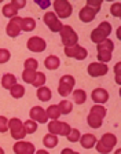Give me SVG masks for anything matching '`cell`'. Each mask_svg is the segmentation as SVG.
I'll list each match as a JSON object with an SVG mask.
<instances>
[{"instance_id": "15", "label": "cell", "mask_w": 121, "mask_h": 154, "mask_svg": "<svg viewBox=\"0 0 121 154\" xmlns=\"http://www.w3.org/2000/svg\"><path fill=\"white\" fill-rule=\"evenodd\" d=\"M91 99L95 102V105H103L109 100V92L105 88H95L91 92Z\"/></svg>"}, {"instance_id": "19", "label": "cell", "mask_w": 121, "mask_h": 154, "mask_svg": "<svg viewBox=\"0 0 121 154\" xmlns=\"http://www.w3.org/2000/svg\"><path fill=\"white\" fill-rule=\"evenodd\" d=\"M36 95H37V99L42 100V102H48V100H51V98H52L51 90H50L48 87H45V85L37 88V92H36Z\"/></svg>"}, {"instance_id": "20", "label": "cell", "mask_w": 121, "mask_h": 154, "mask_svg": "<svg viewBox=\"0 0 121 154\" xmlns=\"http://www.w3.org/2000/svg\"><path fill=\"white\" fill-rule=\"evenodd\" d=\"M87 124H88L91 128L98 129V128L102 127L103 119L102 117H99V116H96V114H94V113H89V114L87 116Z\"/></svg>"}, {"instance_id": "11", "label": "cell", "mask_w": 121, "mask_h": 154, "mask_svg": "<svg viewBox=\"0 0 121 154\" xmlns=\"http://www.w3.org/2000/svg\"><path fill=\"white\" fill-rule=\"evenodd\" d=\"M26 47L32 52H43L47 48V43L44 38L39 37V36H33L26 42Z\"/></svg>"}, {"instance_id": "43", "label": "cell", "mask_w": 121, "mask_h": 154, "mask_svg": "<svg viewBox=\"0 0 121 154\" xmlns=\"http://www.w3.org/2000/svg\"><path fill=\"white\" fill-rule=\"evenodd\" d=\"M36 3L42 7V8H48V7L51 6V3H50V2H43V3H42V2H36Z\"/></svg>"}, {"instance_id": "17", "label": "cell", "mask_w": 121, "mask_h": 154, "mask_svg": "<svg viewBox=\"0 0 121 154\" xmlns=\"http://www.w3.org/2000/svg\"><path fill=\"white\" fill-rule=\"evenodd\" d=\"M79 142L83 149H92V147H95V143L98 140H96V136L94 134H85L80 136Z\"/></svg>"}, {"instance_id": "22", "label": "cell", "mask_w": 121, "mask_h": 154, "mask_svg": "<svg viewBox=\"0 0 121 154\" xmlns=\"http://www.w3.org/2000/svg\"><path fill=\"white\" fill-rule=\"evenodd\" d=\"M72 95H73V102L76 105H84L87 102V92L84 90H74L72 91Z\"/></svg>"}, {"instance_id": "7", "label": "cell", "mask_w": 121, "mask_h": 154, "mask_svg": "<svg viewBox=\"0 0 121 154\" xmlns=\"http://www.w3.org/2000/svg\"><path fill=\"white\" fill-rule=\"evenodd\" d=\"M72 127L67 122L58 121V120H52L48 122V132L51 135H57V136H66L70 132Z\"/></svg>"}, {"instance_id": "23", "label": "cell", "mask_w": 121, "mask_h": 154, "mask_svg": "<svg viewBox=\"0 0 121 154\" xmlns=\"http://www.w3.org/2000/svg\"><path fill=\"white\" fill-rule=\"evenodd\" d=\"M59 143V139H58L57 135H51V134H47L43 138V144H44L47 149H54L58 146Z\"/></svg>"}, {"instance_id": "9", "label": "cell", "mask_w": 121, "mask_h": 154, "mask_svg": "<svg viewBox=\"0 0 121 154\" xmlns=\"http://www.w3.org/2000/svg\"><path fill=\"white\" fill-rule=\"evenodd\" d=\"M65 55L67 58L77 59V61H84L88 57V51L84 47L76 44V45H72V47H65Z\"/></svg>"}, {"instance_id": "26", "label": "cell", "mask_w": 121, "mask_h": 154, "mask_svg": "<svg viewBox=\"0 0 121 154\" xmlns=\"http://www.w3.org/2000/svg\"><path fill=\"white\" fill-rule=\"evenodd\" d=\"M113 50H114V43H113L112 40H109V38H106V40H103V42H101V43L96 44V51H110V52H113Z\"/></svg>"}, {"instance_id": "28", "label": "cell", "mask_w": 121, "mask_h": 154, "mask_svg": "<svg viewBox=\"0 0 121 154\" xmlns=\"http://www.w3.org/2000/svg\"><path fill=\"white\" fill-rule=\"evenodd\" d=\"M58 107H59L60 114H69V113H72V110H73V103L70 102V100L64 99L59 102Z\"/></svg>"}, {"instance_id": "40", "label": "cell", "mask_w": 121, "mask_h": 154, "mask_svg": "<svg viewBox=\"0 0 121 154\" xmlns=\"http://www.w3.org/2000/svg\"><path fill=\"white\" fill-rule=\"evenodd\" d=\"M7 131H8V119L0 116V134H4Z\"/></svg>"}, {"instance_id": "13", "label": "cell", "mask_w": 121, "mask_h": 154, "mask_svg": "<svg viewBox=\"0 0 121 154\" xmlns=\"http://www.w3.org/2000/svg\"><path fill=\"white\" fill-rule=\"evenodd\" d=\"M29 116H30L32 121L39 122V124H45L48 121L45 109H43L42 106H33L32 109H30V112H29Z\"/></svg>"}, {"instance_id": "47", "label": "cell", "mask_w": 121, "mask_h": 154, "mask_svg": "<svg viewBox=\"0 0 121 154\" xmlns=\"http://www.w3.org/2000/svg\"><path fill=\"white\" fill-rule=\"evenodd\" d=\"M114 154H121V150H116V153Z\"/></svg>"}, {"instance_id": "21", "label": "cell", "mask_w": 121, "mask_h": 154, "mask_svg": "<svg viewBox=\"0 0 121 154\" xmlns=\"http://www.w3.org/2000/svg\"><path fill=\"white\" fill-rule=\"evenodd\" d=\"M15 84H17V77L14 76L13 73L3 74V77H2V87H3V88L10 90V88H13Z\"/></svg>"}, {"instance_id": "37", "label": "cell", "mask_w": 121, "mask_h": 154, "mask_svg": "<svg viewBox=\"0 0 121 154\" xmlns=\"http://www.w3.org/2000/svg\"><path fill=\"white\" fill-rule=\"evenodd\" d=\"M11 58V54L7 48H0V65H4L10 61Z\"/></svg>"}, {"instance_id": "25", "label": "cell", "mask_w": 121, "mask_h": 154, "mask_svg": "<svg viewBox=\"0 0 121 154\" xmlns=\"http://www.w3.org/2000/svg\"><path fill=\"white\" fill-rule=\"evenodd\" d=\"M10 95L13 96L14 99H21L23 95H25V87L21 85V84L17 83L13 88H10Z\"/></svg>"}, {"instance_id": "34", "label": "cell", "mask_w": 121, "mask_h": 154, "mask_svg": "<svg viewBox=\"0 0 121 154\" xmlns=\"http://www.w3.org/2000/svg\"><path fill=\"white\" fill-rule=\"evenodd\" d=\"M23 128H25L26 134H35L37 131V122L32 121V120H28V121L23 122Z\"/></svg>"}, {"instance_id": "48", "label": "cell", "mask_w": 121, "mask_h": 154, "mask_svg": "<svg viewBox=\"0 0 121 154\" xmlns=\"http://www.w3.org/2000/svg\"><path fill=\"white\" fill-rule=\"evenodd\" d=\"M76 154H80V153H77V151H76Z\"/></svg>"}, {"instance_id": "35", "label": "cell", "mask_w": 121, "mask_h": 154, "mask_svg": "<svg viewBox=\"0 0 121 154\" xmlns=\"http://www.w3.org/2000/svg\"><path fill=\"white\" fill-rule=\"evenodd\" d=\"M80 136H81V134H80V131H79V129H76V128H72L69 134L66 135L67 140L72 142V143H76V142H79Z\"/></svg>"}, {"instance_id": "32", "label": "cell", "mask_w": 121, "mask_h": 154, "mask_svg": "<svg viewBox=\"0 0 121 154\" xmlns=\"http://www.w3.org/2000/svg\"><path fill=\"white\" fill-rule=\"evenodd\" d=\"M113 52L110 51H98V62H101V63H106V62L112 61V57H113Z\"/></svg>"}, {"instance_id": "8", "label": "cell", "mask_w": 121, "mask_h": 154, "mask_svg": "<svg viewBox=\"0 0 121 154\" xmlns=\"http://www.w3.org/2000/svg\"><path fill=\"white\" fill-rule=\"evenodd\" d=\"M43 21H44V23L48 26V29H50L52 33H59L60 29H62V26H64L62 22L58 19V17L54 14V11H48V13H45L44 17H43Z\"/></svg>"}, {"instance_id": "14", "label": "cell", "mask_w": 121, "mask_h": 154, "mask_svg": "<svg viewBox=\"0 0 121 154\" xmlns=\"http://www.w3.org/2000/svg\"><path fill=\"white\" fill-rule=\"evenodd\" d=\"M15 154H35V144L32 142L26 140H18L13 147Z\"/></svg>"}, {"instance_id": "18", "label": "cell", "mask_w": 121, "mask_h": 154, "mask_svg": "<svg viewBox=\"0 0 121 154\" xmlns=\"http://www.w3.org/2000/svg\"><path fill=\"white\" fill-rule=\"evenodd\" d=\"M60 65V59L57 55H48L44 59V66L48 70H57Z\"/></svg>"}, {"instance_id": "27", "label": "cell", "mask_w": 121, "mask_h": 154, "mask_svg": "<svg viewBox=\"0 0 121 154\" xmlns=\"http://www.w3.org/2000/svg\"><path fill=\"white\" fill-rule=\"evenodd\" d=\"M3 15L6 18H14V17H18V10L13 6L11 3H7L3 6Z\"/></svg>"}, {"instance_id": "1", "label": "cell", "mask_w": 121, "mask_h": 154, "mask_svg": "<svg viewBox=\"0 0 121 154\" xmlns=\"http://www.w3.org/2000/svg\"><path fill=\"white\" fill-rule=\"evenodd\" d=\"M116 144H117V136L112 132H107V134H103L101 140L95 143V149L101 154H109Z\"/></svg>"}, {"instance_id": "2", "label": "cell", "mask_w": 121, "mask_h": 154, "mask_svg": "<svg viewBox=\"0 0 121 154\" xmlns=\"http://www.w3.org/2000/svg\"><path fill=\"white\" fill-rule=\"evenodd\" d=\"M110 33H112V25H110V22L103 21V22L99 23V26H96L92 32H91V40L95 44H98V43L106 40Z\"/></svg>"}, {"instance_id": "30", "label": "cell", "mask_w": 121, "mask_h": 154, "mask_svg": "<svg viewBox=\"0 0 121 154\" xmlns=\"http://www.w3.org/2000/svg\"><path fill=\"white\" fill-rule=\"evenodd\" d=\"M45 80H47V77H45L44 73H42V72H36V76H35V80H33L32 85L36 87V88H40V87H43L45 84Z\"/></svg>"}, {"instance_id": "10", "label": "cell", "mask_w": 121, "mask_h": 154, "mask_svg": "<svg viewBox=\"0 0 121 154\" xmlns=\"http://www.w3.org/2000/svg\"><path fill=\"white\" fill-rule=\"evenodd\" d=\"M21 22H22V18L21 17H14V18L10 19V22L7 23V28H6V33L8 37H18L21 35Z\"/></svg>"}, {"instance_id": "45", "label": "cell", "mask_w": 121, "mask_h": 154, "mask_svg": "<svg viewBox=\"0 0 121 154\" xmlns=\"http://www.w3.org/2000/svg\"><path fill=\"white\" fill-rule=\"evenodd\" d=\"M35 154H50V153H48L47 150H43V149H42V150H37V151H35Z\"/></svg>"}, {"instance_id": "46", "label": "cell", "mask_w": 121, "mask_h": 154, "mask_svg": "<svg viewBox=\"0 0 121 154\" xmlns=\"http://www.w3.org/2000/svg\"><path fill=\"white\" fill-rule=\"evenodd\" d=\"M0 154H4V150L2 147H0Z\"/></svg>"}, {"instance_id": "3", "label": "cell", "mask_w": 121, "mask_h": 154, "mask_svg": "<svg viewBox=\"0 0 121 154\" xmlns=\"http://www.w3.org/2000/svg\"><path fill=\"white\" fill-rule=\"evenodd\" d=\"M8 129L13 139H15V140H23V138L28 135L23 128V122L18 117H13L8 120Z\"/></svg>"}, {"instance_id": "4", "label": "cell", "mask_w": 121, "mask_h": 154, "mask_svg": "<svg viewBox=\"0 0 121 154\" xmlns=\"http://www.w3.org/2000/svg\"><path fill=\"white\" fill-rule=\"evenodd\" d=\"M60 40H62V44L65 47H72V45H76L79 43V36L74 32V29L69 25H64L60 29Z\"/></svg>"}, {"instance_id": "36", "label": "cell", "mask_w": 121, "mask_h": 154, "mask_svg": "<svg viewBox=\"0 0 121 154\" xmlns=\"http://www.w3.org/2000/svg\"><path fill=\"white\" fill-rule=\"evenodd\" d=\"M37 67H39V62H37V59H35V58H28L25 61V69H28V70L37 72Z\"/></svg>"}, {"instance_id": "31", "label": "cell", "mask_w": 121, "mask_h": 154, "mask_svg": "<svg viewBox=\"0 0 121 154\" xmlns=\"http://www.w3.org/2000/svg\"><path fill=\"white\" fill-rule=\"evenodd\" d=\"M36 72L35 70H28V69H23L22 72V80L25 81L26 84H32L33 80H35Z\"/></svg>"}, {"instance_id": "42", "label": "cell", "mask_w": 121, "mask_h": 154, "mask_svg": "<svg viewBox=\"0 0 121 154\" xmlns=\"http://www.w3.org/2000/svg\"><path fill=\"white\" fill-rule=\"evenodd\" d=\"M120 66H121V65L117 63V65H116V67H114V70H116V81H117V84H120Z\"/></svg>"}, {"instance_id": "39", "label": "cell", "mask_w": 121, "mask_h": 154, "mask_svg": "<svg viewBox=\"0 0 121 154\" xmlns=\"http://www.w3.org/2000/svg\"><path fill=\"white\" fill-rule=\"evenodd\" d=\"M110 14L116 18H120L121 17V4L120 3H113L110 7Z\"/></svg>"}, {"instance_id": "38", "label": "cell", "mask_w": 121, "mask_h": 154, "mask_svg": "<svg viewBox=\"0 0 121 154\" xmlns=\"http://www.w3.org/2000/svg\"><path fill=\"white\" fill-rule=\"evenodd\" d=\"M87 7H89V8H92L94 11H96L98 13L99 10H101V7H102V0H87Z\"/></svg>"}, {"instance_id": "5", "label": "cell", "mask_w": 121, "mask_h": 154, "mask_svg": "<svg viewBox=\"0 0 121 154\" xmlns=\"http://www.w3.org/2000/svg\"><path fill=\"white\" fill-rule=\"evenodd\" d=\"M76 84V80H74L73 76H70V74H65L59 79V85H58V94L60 96H69L73 91V87Z\"/></svg>"}, {"instance_id": "33", "label": "cell", "mask_w": 121, "mask_h": 154, "mask_svg": "<svg viewBox=\"0 0 121 154\" xmlns=\"http://www.w3.org/2000/svg\"><path fill=\"white\" fill-rule=\"evenodd\" d=\"M89 113H94V114L99 116V117H102V119H105V116H106V107L103 105H94L92 107H91V112Z\"/></svg>"}, {"instance_id": "41", "label": "cell", "mask_w": 121, "mask_h": 154, "mask_svg": "<svg viewBox=\"0 0 121 154\" xmlns=\"http://www.w3.org/2000/svg\"><path fill=\"white\" fill-rule=\"evenodd\" d=\"M10 3L13 4V6L19 11L21 8H23V7L26 6V0H13V2H10Z\"/></svg>"}, {"instance_id": "6", "label": "cell", "mask_w": 121, "mask_h": 154, "mask_svg": "<svg viewBox=\"0 0 121 154\" xmlns=\"http://www.w3.org/2000/svg\"><path fill=\"white\" fill-rule=\"evenodd\" d=\"M54 10H55V15L58 17V19H65V18H69L73 13V7L72 4L67 2V0H55L54 2Z\"/></svg>"}, {"instance_id": "16", "label": "cell", "mask_w": 121, "mask_h": 154, "mask_svg": "<svg viewBox=\"0 0 121 154\" xmlns=\"http://www.w3.org/2000/svg\"><path fill=\"white\" fill-rule=\"evenodd\" d=\"M95 17H96V11H94L92 8H89V7H87V6H84L79 13L80 21H81V22H85V23L92 22L94 19H95Z\"/></svg>"}, {"instance_id": "24", "label": "cell", "mask_w": 121, "mask_h": 154, "mask_svg": "<svg viewBox=\"0 0 121 154\" xmlns=\"http://www.w3.org/2000/svg\"><path fill=\"white\" fill-rule=\"evenodd\" d=\"M36 29V21L30 17H26L22 18V22H21V30L22 32H32Z\"/></svg>"}, {"instance_id": "12", "label": "cell", "mask_w": 121, "mask_h": 154, "mask_svg": "<svg viewBox=\"0 0 121 154\" xmlns=\"http://www.w3.org/2000/svg\"><path fill=\"white\" fill-rule=\"evenodd\" d=\"M87 72H88L89 77H101L107 74L109 67L106 66V63H101V62H92L89 63L87 67Z\"/></svg>"}, {"instance_id": "44", "label": "cell", "mask_w": 121, "mask_h": 154, "mask_svg": "<svg viewBox=\"0 0 121 154\" xmlns=\"http://www.w3.org/2000/svg\"><path fill=\"white\" fill-rule=\"evenodd\" d=\"M60 154H76V151L72 150V149H69V147H66V149H64V150L60 151Z\"/></svg>"}, {"instance_id": "29", "label": "cell", "mask_w": 121, "mask_h": 154, "mask_svg": "<svg viewBox=\"0 0 121 154\" xmlns=\"http://www.w3.org/2000/svg\"><path fill=\"white\" fill-rule=\"evenodd\" d=\"M45 113H47V117L51 120H58L60 117V112H59V107H58V105H51L48 106V109L45 110Z\"/></svg>"}]
</instances>
